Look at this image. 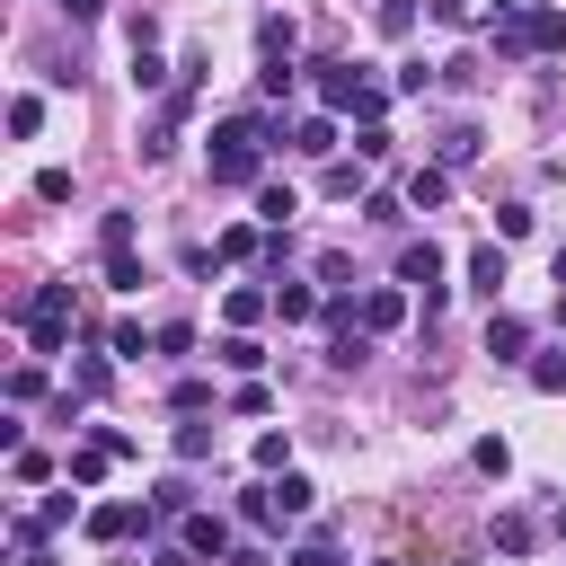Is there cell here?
Instances as JSON below:
<instances>
[{
  "label": "cell",
  "mask_w": 566,
  "mask_h": 566,
  "mask_svg": "<svg viewBox=\"0 0 566 566\" xmlns=\"http://www.w3.org/2000/svg\"><path fill=\"white\" fill-rule=\"evenodd\" d=\"M310 80H318V106H327V115H363V124H380V106H389V88H380L363 62H310Z\"/></svg>",
  "instance_id": "obj_1"
},
{
  "label": "cell",
  "mask_w": 566,
  "mask_h": 566,
  "mask_svg": "<svg viewBox=\"0 0 566 566\" xmlns=\"http://www.w3.org/2000/svg\"><path fill=\"white\" fill-rule=\"evenodd\" d=\"M71 336V283H35L27 292V354H62Z\"/></svg>",
  "instance_id": "obj_2"
},
{
  "label": "cell",
  "mask_w": 566,
  "mask_h": 566,
  "mask_svg": "<svg viewBox=\"0 0 566 566\" xmlns=\"http://www.w3.org/2000/svg\"><path fill=\"white\" fill-rule=\"evenodd\" d=\"M398 283H416V292H424V318H433L442 292H451V283H442V248H433V239H407V248H398Z\"/></svg>",
  "instance_id": "obj_3"
},
{
  "label": "cell",
  "mask_w": 566,
  "mask_h": 566,
  "mask_svg": "<svg viewBox=\"0 0 566 566\" xmlns=\"http://www.w3.org/2000/svg\"><path fill=\"white\" fill-rule=\"evenodd\" d=\"M354 310H363V327H371V336H389V327L407 318V292H398V283H371V292H363Z\"/></svg>",
  "instance_id": "obj_4"
},
{
  "label": "cell",
  "mask_w": 566,
  "mask_h": 566,
  "mask_svg": "<svg viewBox=\"0 0 566 566\" xmlns=\"http://www.w3.org/2000/svg\"><path fill=\"white\" fill-rule=\"evenodd\" d=\"M486 354H495V363H531V327H522L513 310H495V318H486Z\"/></svg>",
  "instance_id": "obj_5"
},
{
  "label": "cell",
  "mask_w": 566,
  "mask_h": 566,
  "mask_svg": "<svg viewBox=\"0 0 566 566\" xmlns=\"http://www.w3.org/2000/svg\"><path fill=\"white\" fill-rule=\"evenodd\" d=\"M142 522H150L142 504H88V522H80V531H88V539H133Z\"/></svg>",
  "instance_id": "obj_6"
},
{
  "label": "cell",
  "mask_w": 566,
  "mask_h": 566,
  "mask_svg": "<svg viewBox=\"0 0 566 566\" xmlns=\"http://www.w3.org/2000/svg\"><path fill=\"white\" fill-rule=\"evenodd\" d=\"M292 150H301V159H327V150H336V115H327V106L301 115V124H292Z\"/></svg>",
  "instance_id": "obj_7"
},
{
  "label": "cell",
  "mask_w": 566,
  "mask_h": 566,
  "mask_svg": "<svg viewBox=\"0 0 566 566\" xmlns=\"http://www.w3.org/2000/svg\"><path fill=\"white\" fill-rule=\"evenodd\" d=\"M212 354H221V363H230V371H239V380H256V371H265V345H256V336H248V327H230V336H221V345H212Z\"/></svg>",
  "instance_id": "obj_8"
},
{
  "label": "cell",
  "mask_w": 566,
  "mask_h": 566,
  "mask_svg": "<svg viewBox=\"0 0 566 566\" xmlns=\"http://www.w3.org/2000/svg\"><path fill=\"white\" fill-rule=\"evenodd\" d=\"M186 548L195 557H230V522L221 513H186Z\"/></svg>",
  "instance_id": "obj_9"
},
{
  "label": "cell",
  "mask_w": 566,
  "mask_h": 566,
  "mask_svg": "<svg viewBox=\"0 0 566 566\" xmlns=\"http://www.w3.org/2000/svg\"><path fill=\"white\" fill-rule=\"evenodd\" d=\"M442 195H451V168H442V159H433V168H416V177H407V203H416V212H433V203H442Z\"/></svg>",
  "instance_id": "obj_10"
},
{
  "label": "cell",
  "mask_w": 566,
  "mask_h": 566,
  "mask_svg": "<svg viewBox=\"0 0 566 566\" xmlns=\"http://www.w3.org/2000/svg\"><path fill=\"white\" fill-rule=\"evenodd\" d=\"M265 310H274V292H256V283H239V292L221 301V318H230V327H256Z\"/></svg>",
  "instance_id": "obj_11"
},
{
  "label": "cell",
  "mask_w": 566,
  "mask_h": 566,
  "mask_svg": "<svg viewBox=\"0 0 566 566\" xmlns=\"http://www.w3.org/2000/svg\"><path fill=\"white\" fill-rule=\"evenodd\" d=\"M274 318H283V327L318 318V292H310V283H274Z\"/></svg>",
  "instance_id": "obj_12"
},
{
  "label": "cell",
  "mask_w": 566,
  "mask_h": 566,
  "mask_svg": "<svg viewBox=\"0 0 566 566\" xmlns=\"http://www.w3.org/2000/svg\"><path fill=\"white\" fill-rule=\"evenodd\" d=\"M256 44H265V62H292L301 27H292V18H256Z\"/></svg>",
  "instance_id": "obj_13"
},
{
  "label": "cell",
  "mask_w": 566,
  "mask_h": 566,
  "mask_svg": "<svg viewBox=\"0 0 566 566\" xmlns=\"http://www.w3.org/2000/svg\"><path fill=\"white\" fill-rule=\"evenodd\" d=\"M292 212H301V195H292V186H256V221H265V230H283Z\"/></svg>",
  "instance_id": "obj_14"
},
{
  "label": "cell",
  "mask_w": 566,
  "mask_h": 566,
  "mask_svg": "<svg viewBox=\"0 0 566 566\" xmlns=\"http://www.w3.org/2000/svg\"><path fill=\"white\" fill-rule=\"evenodd\" d=\"M469 283H478V292H486V301H495V292H504V248H495V239H486V248H478V256H469Z\"/></svg>",
  "instance_id": "obj_15"
},
{
  "label": "cell",
  "mask_w": 566,
  "mask_h": 566,
  "mask_svg": "<svg viewBox=\"0 0 566 566\" xmlns=\"http://www.w3.org/2000/svg\"><path fill=\"white\" fill-rule=\"evenodd\" d=\"M9 133L35 142V133H44V97H9Z\"/></svg>",
  "instance_id": "obj_16"
},
{
  "label": "cell",
  "mask_w": 566,
  "mask_h": 566,
  "mask_svg": "<svg viewBox=\"0 0 566 566\" xmlns=\"http://www.w3.org/2000/svg\"><path fill=\"white\" fill-rule=\"evenodd\" d=\"M469 159H478V124H451L442 133V168H469Z\"/></svg>",
  "instance_id": "obj_17"
},
{
  "label": "cell",
  "mask_w": 566,
  "mask_h": 566,
  "mask_svg": "<svg viewBox=\"0 0 566 566\" xmlns=\"http://www.w3.org/2000/svg\"><path fill=\"white\" fill-rule=\"evenodd\" d=\"M133 239H142V230H133V212H106V221H97V248H106V256H124Z\"/></svg>",
  "instance_id": "obj_18"
},
{
  "label": "cell",
  "mask_w": 566,
  "mask_h": 566,
  "mask_svg": "<svg viewBox=\"0 0 566 566\" xmlns=\"http://www.w3.org/2000/svg\"><path fill=\"white\" fill-rule=\"evenodd\" d=\"M106 460H115L106 442H88V451H71V486H97V478H106Z\"/></svg>",
  "instance_id": "obj_19"
},
{
  "label": "cell",
  "mask_w": 566,
  "mask_h": 566,
  "mask_svg": "<svg viewBox=\"0 0 566 566\" xmlns=\"http://www.w3.org/2000/svg\"><path fill=\"white\" fill-rule=\"evenodd\" d=\"M274 504H283V513H310V504H318V486H310V478H292V469H283V478H274Z\"/></svg>",
  "instance_id": "obj_20"
},
{
  "label": "cell",
  "mask_w": 566,
  "mask_h": 566,
  "mask_svg": "<svg viewBox=\"0 0 566 566\" xmlns=\"http://www.w3.org/2000/svg\"><path fill=\"white\" fill-rule=\"evenodd\" d=\"M133 88H168V62L150 44H133Z\"/></svg>",
  "instance_id": "obj_21"
},
{
  "label": "cell",
  "mask_w": 566,
  "mask_h": 566,
  "mask_svg": "<svg viewBox=\"0 0 566 566\" xmlns=\"http://www.w3.org/2000/svg\"><path fill=\"white\" fill-rule=\"evenodd\" d=\"M106 283H115V292H142V283H150V274H142V256H133V248H124V256H106Z\"/></svg>",
  "instance_id": "obj_22"
},
{
  "label": "cell",
  "mask_w": 566,
  "mask_h": 566,
  "mask_svg": "<svg viewBox=\"0 0 566 566\" xmlns=\"http://www.w3.org/2000/svg\"><path fill=\"white\" fill-rule=\"evenodd\" d=\"M115 354L142 363V354H159V336H142V318H124V327H115Z\"/></svg>",
  "instance_id": "obj_23"
},
{
  "label": "cell",
  "mask_w": 566,
  "mask_h": 566,
  "mask_svg": "<svg viewBox=\"0 0 566 566\" xmlns=\"http://www.w3.org/2000/svg\"><path fill=\"white\" fill-rule=\"evenodd\" d=\"M168 407H177V416H203V407H212V380H177Z\"/></svg>",
  "instance_id": "obj_24"
},
{
  "label": "cell",
  "mask_w": 566,
  "mask_h": 566,
  "mask_svg": "<svg viewBox=\"0 0 566 566\" xmlns=\"http://www.w3.org/2000/svg\"><path fill=\"white\" fill-rule=\"evenodd\" d=\"M9 398H18V407L44 398V363H18V371H9Z\"/></svg>",
  "instance_id": "obj_25"
},
{
  "label": "cell",
  "mask_w": 566,
  "mask_h": 566,
  "mask_svg": "<svg viewBox=\"0 0 566 566\" xmlns=\"http://www.w3.org/2000/svg\"><path fill=\"white\" fill-rule=\"evenodd\" d=\"M230 407H239V416H265V407H274V389H265V380H239V389H230Z\"/></svg>",
  "instance_id": "obj_26"
},
{
  "label": "cell",
  "mask_w": 566,
  "mask_h": 566,
  "mask_svg": "<svg viewBox=\"0 0 566 566\" xmlns=\"http://www.w3.org/2000/svg\"><path fill=\"white\" fill-rule=\"evenodd\" d=\"M495 548H504V557H522V548H531V522H522V513H504V522H495Z\"/></svg>",
  "instance_id": "obj_27"
},
{
  "label": "cell",
  "mask_w": 566,
  "mask_h": 566,
  "mask_svg": "<svg viewBox=\"0 0 566 566\" xmlns=\"http://www.w3.org/2000/svg\"><path fill=\"white\" fill-rule=\"evenodd\" d=\"M531 380H539V389H566V345H557V354H531Z\"/></svg>",
  "instance_id": "obj_28"
},
{
  "label": "cell",
  "mask_w": 566,
  "mask_h": 566,
  "mask_svg": "<svg viewBox=\"0 0 566 566\" xmlns=\"http://www.w3.org/2000/svg\"><path fill=\"white\" fill-rule=\"evenodd\" d=\"M292 80H301L292 62H265V71H256V88H265V97H292Z\"/></svg>",
  "instance_id": "obj_29"
},
{
  "label": "cell",
  "mask_w": 566,
  "mask_h": 566,
  "mask_svg": "<svg viewBox=\"0 0 566 566\" xmlns=\"http://www.w3.org/2000/svg\"><path fill=\"white\" fill-rule=\"evenodd\" d=\"M256 248H265L256 230H221V248H212V256H230V265H239V256H256Z\"/></svg>",
  "instance_id": "obj_30"
},
{
  "label": "cell",
  "mask_w": 566,
  "mask_h": 566,
  "mask_svg": "<svg viewBox=\"0 0 566 566\" xmlns=\"http://www.w3.org/2000/svg\"><path fill=\"white\" fill-rule=\"evenodd\" d=\"M318 283H336V292H354V265H345V248H327V256H318Z\"/></svg>",
  "instance_id": "obj_31"
},
{
  "label": "cell",
  "mask_w": 566,
  "mask_h": 566,
  "mask_svg": "<svg viewBox=\"0 0 566 566\" xmlns=\"http://www.w3.org/2000/svg\"><path fill=\"white\" fill-rule=\"evenodd\" d=\"M150 336H159V354H195V327H186V318H168V327H150Z\"/></svg>",
  "instance_id": "obj_32"
},
{
  "label": "cell",
  "mask_w": 566,
  "mask_h": 566,
  "mask_svg": "<svg viewBox=\"0 0 566 566\" xmlns=\"http://www.w3.org/2000/svg\"><path fill=\"white\" fill-rule=\"evenodd\" d=\"M212 451V424H177V460H203Z\"/></svg>",
  "instance_id": "obj_33"
},
{
  "label": "cell",
  "mask_w": 566,
  "mask_h": 566,
  "mask_svg": "<svg viewBox=\"0 0 566 566\" xmlns=\"http://www.w3.org/2000/svg\"><path fill=\"white\" fill-rule=\"evenodd\" d=\"M283 460H292V442H283V433H256V469H265V478H274V469H283Z\"/></svg>",
  "instance_id": "obj_34"
},
{
  "label": "cell",
  "mask_w": 566,
  "mask_h": 566,
  "mask_svg": "<svg viewBox=\"0 0 566 566\" xmlns=\"http://www.w3.org/2000/svg\"><path fill=\"white\" fill-rule=\"evenodd\" d=\"M478 469H486V478H504V469H513V451H504V433H486V442H478Z\"/></svg>",
  "instance_id": "obj_35"
},
{
  "label": "cell",
  "mask_w": 566,
  "mask_h": 566,
  "mask_svg": "<svg viewBox=\"0 0 566 566\" xmlns=\"http://www.w3.org/2000/svg\"><path fill=\"white\" fill-rule=\"evenodd\" d=\"M150 513H195V504H186V486H177V478H159V486H150Z\"/></svg>",
  "instance_id": "obj_36"
},
{
  "label": "cell",
  "mask_w": 566,
  "mask_h": 566,
  "mask_svg": "<svg viewBox=\"0 0 566 566\" xmlns=\"http://www.w3.org/2000/svg\"><path fill=\"white\" fill-rule=\"evenodd\" d=\"M27 522H35V531H62V522H71V495H44V504H35Z\"/></svg>",
  "instance_id": "obj_37"
},
{
  "label": "cell",
  "mask_w": 566,
  "mask_h": 566,
  "mask_svg": "<svg viewBox=\"0 0 566 566\" xmlns=\"http://www.w3.org/2000/svg\"><path fill=\"white\" fill-rule=\"evenodd\" d=\"M283 566H336V539H310V548H292Z\"/></svg>",
  "instance_id": "obj_38"
},
{
  "label": "cell",
  "mask_w": 566,
  "mask_h": 566,
  "mask_svg": "<svg viewBox=\"0 0 566 566\" xmlns=\"http://www.w3.org/2000/svg\"><path fill=\"white\" fill-rule=\"evenodd\" d=\"M433 18H442V27H469L478 9H469V0H433Z\"/></svg>",
  "instance_id": "obj_39"
},
{
  "label": "cell",
  "mask_w": 566,
  "mask_h": 566,
  "mask_svg": "<svg viewBox=\"0 0 566 566\" xmlns=\"http://www.w3.org/2000/svg\"><path fill=\"white\" fill-rule=\"evenodd\" d=\"M407 18H416L407 0H380V27H389V35H407Z\"/></svg>",
  "instance_id": "obj_40"
},
{
  "label": "cell",
  "mask_w": 566,
  "mask_h": 566,
  "mask_svg": "<svg viewBox=\"0 0 566 566\" xmlns=\"http://www.w3.org/2000/svg\"><path fill=\"white\" fill-rule=\"evenodd\" d=\"M62 9H71L80 27H88V18H106V0H62Z\"/></svg>",
  "instance_id": "obj_41"
},
{
  "label": "cell",
  "mask_w": 566,
  "mask_h": 566,
  "mask_svg": "<svg viewBox=\"0 0 566 566\" xmlns=\"http://www.w3.org/2000/svg\"><path fill=\"white\" fill-rule=\"evenodd\" d=\"M150 566H195V548H159V557H150Z\"/></svg>",
  "instance_id": "obj_42"
},
{
  "label": "cell",
  "mask_w": 566,
  "mask_h": 566,
  "mask_svg": "<svg viewBox=\"0 0 566 566\" xmlns=\"http://www.w3.org/2000/svg\"><path fill=\"white\" fill-rule=\"evenodd\" d=\"M548 274H557V283H566V248H557V256H548Z\"/></svg>",
  "instance_id": "obj_43"
},
{
  "label": "cell",
  "mask_w": 566,
  "mask_h": 566,
  "mask_svg": "<svg viewBox=\"0 0 566 566\" xmlns=\"http://www.w3.org/2000/svg\"><path fill=\"white\" fill-rule=\"evenodd\" d=\"M557 327H566V283H557Z\"/></svg>",
  "instance_id": "obj_44"
},
{
  "label": "cell",
  "mask_w": 566,
  "mask_h": 566,
  "mask_svg": "<svg viewBox=\"0 0 566 566\" xmlns=\"http://www.w3.org/2000/svg\"><path fill=\"white\" fill-rule=\"evenodd\" d=\"M557 539H566V504H557Z\"/></svg>",
  "instance_id": "obj_45"
},
{
  "label": "cell",
  "mask_w": 566,
  "mask_h": 566,
  "mask_svg": "<svg viewBox=\"0 0 566 566\" xmlns=\"http://www.w3.org/2000/svg\"><path fill=\"white\" fill-rule=\"evenodd\" d=\"M380 566H398V557H380Z\"/></svg>",
  "instance_id": "obj_46"
},
{
  "label": "cell",
  "mask_w": 566,
  "mask_h": 566,
  "mask_svg": "<svg viewBox=\"0 0 566 566\" xmlns=\"http://www.w3.org/2000/svg\"><path fill=\"white\" fill-rule=\"evenodd\" d=\"M460 566H478V557H460Z\"/></svg>",
  "instance_id": "obj_47"
}]
</instances>
